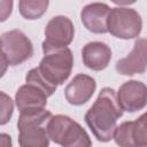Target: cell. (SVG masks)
<instances>
[{
    "label": "cell",
    "instance_id": "cell-12",
    "mask_svg": "<svg viewBox=\"0 0 147 147\" xmlns=\"http://www.w3.org/2000/svg\"><path fill=\"white\" fill-rule=\"evenodd\" d=\"M48 94L38 85L26 83L22 85L15 94V103L20 111L44 109L47 105Z\"/></svg>",
    "mask_w": 147,
    "mask_h": 147
},
{
    "label": "cell",
    "instance_id": "cell-15",
    "mask_svg": "<svg viewBox=\"0 0 147 147\" xmlns=\"http://www.w3.org/2000/svg\"><path fill=\"white\" fill-rule=\"evenodd\" d=\"M114 140L119 147H134L133 121H126L119 124L115 130Z\"/></svg>",
    "mask_w": 147,
    "mask_h": 147
},
{
    "label": "cell",
    "instance_id": "cell-1",
    "mask_svg": "<svg viewBox=\"0 0 147 147\" xmlns=\"http://www.w3.org/2000/svg\"><path fill=\"white\" fill-rule=\"evenodd\" d=\"M122 115L123 109L118 103L117 93L111 87H105L86 111L85 122L99 141L108 142L114 139L117 121Z\"/></svg>",
    "mask_w": 147,
    "mask_h": 147
},
{
    "label": "cell",
    "instance_id": "cell-19",
    "mask_svg": "<svg viewBox=\"0 0 147 147\" xmlns=\"http://www.w3.org/2000/svg\"><path fill=\"white\" fill-rule=\"evenodd\" d=\"M0 8H1V10H0V13H1V22H3L11 14L13 1H0Z\"/></svg>",
    "mask_w": 147,
    "mask_h": 147
},
{
    "label": "cell",
    "instance_id": "cell-9",
    "mask_svg": "<svg viewBox=\"0 0 147 147\" xmlns=\"http://www.w3.org/2000/svg\"><path fill=\"white\" fill-rule=\"evenodd\" d=\"M117 100L123 111L136 113L147 106V86L139 80L125 82L117 92Z\"/></svg>",
    "mask_w": 147,
    "mask_h": 147
},
{
    "label": "cell",
    "instance_id": "cell-11",
    "mask_svg": "<svg viewBox=\"0 0 147 147\" xmlns=\"http://www.w3.org/2000/svg\"><path fill=\"white\" fill-rule=\"evenodd\" d=\"M111 8L103 2H92L86 5L80 11V21L83 25L93 33L108 32L107 23Z\"/></svg>",
    "mask_w": 147,
    "mask_h": 147
},
{
    "label": "cell",
    "instance_id": "cell-16",
    "mask_svg": "<svg viewBox=\"0 0 147 147\" xmlns=\"http://www.w3.org/2000/svg\"><path fill=\"white\" fill-rule=\"evenodd\" d=\"M134 147H147V111L133 121Z\"/></svg>",
    "mask_w": 147,
    "mask_h": 147
},
{
    "label": "cell",
    "instance_id": "cell-8",
    "mask_svg": "<svg viewBox=\"0 0 147 147\" xmlns=\"http://www.w3.org/2000/svg\"><path fill=\"white\" fill-rule=\"evenodd\" d=\"M115 69L123 76L144 74L147 69V38H138L132 51L116 62Z\"/></svg>",
    "mask_w": 147,
    "mask_h": 147
},
{
    "label": "cell",
    "instance_id": "cell-3",
    "mask_svg": "<svg viewBox=\"0 0 147 147\" xmlns=\"http://www.w3.org/2000/svg\"><path fill=\"white\" fill-rule=\"evenodd\" d=\"M48 137L62 147H92V141L83 126L67 115H55L47 125Z\"/></svg>",
    "mask_w": 147,
    "mask_h": 147
},
{
    "label": "cell",
    "instance_id": "cell-6",
    "mask_svg": "<svg viewBox=\"0 0 147 147\" xmlns=\"http://www.w3.org/2000/svg\"><path fill=\"white\" fill-rule=\"evenodd\" d=\"M107 28L108 32L114 37L129 40L140 34L142 30V20L136 9L119 6L111 8Z\"/></svg>",
    "mask_w": 147,
    "mask_h": 147
},
{
    "label": "cell",
    "instance_id": "cell-13",
    "mask_svg": "<svg viewBox=\"0 0 147 147\" xmlns=\"http://www.w3.org/2000/svg\"><path fill=\"white\" fill-rule=\"evenodd\" d=\"M82 59L86 68L94 71H101L108 67L111 60V49L105 42L91 41L83 47Z\"/></svg>",
    "mask_w": 147,
    "mask_h": 147
},
{
    "label": "cell",
    "instance_id": "cell-14",
    "mask_svg": "<svg viewBox=\"0 0 147 147\" xmlns=\"http://www.w3.org/2000/svg\"><path fill=\"white\" fill-rule=\"evenodd\" d=\"M48 3L47 0H21L18 2V8L21 15L25 20H38L46 13Z\"/></svg>",
    "mask_w": 147,
    "mask_h": 147
},
{
    "label": "cell",
    "instance_id": "cell-5",
    "mask_svg": "<svg viewBox=\"0 0 147 147\" xmlns=\"http://www.w3.org/2000/svg\"><path fill=\"white\" fill-rule=\"evenodd\" d=\"M1 64L2 75L6 67L20 65L32 57L33 45L29 37L21 30H10L1 34Z\"/></svg>",
    "mask_w": 147,
    "mask_h": 147
},
{
    "label": "cell",
    "instance_id": "cell-18",
    "mask_svg": "<svg viewBox=\"0 0 147 147\" xmlns=\"http://www.w3.org/2000/svg\"><path fill=\"white\" fill-rule=\"evenodd\" d=\"M25 82H26V83H33V84L38 85L39 87H41V88L48 94V96H51V95L55 92V90H56V87H54V86H52L51 84H48V83L41 77V75L39 74V71H38L37 68L31 69V70L26 74Z\"/></svg>",
    "mask_w": 147,
    "mask_h": 147
},
{
    "label": "cell",
    "instance_id": "cell-7",
    "mask_svg": "<svg viewBox=\"0 0 147 147\" xmlns=\"http://www.w3.org/2000/svg\"><path fill=\"white\" fill-rule=\"evenodd\" d=\"M75 36V26L71 20L63 15L52 17L45 28V40L42 41V52H52L67 48Z\"/></svg>",
    "mask_w": 147,
    "mask_h": 147
},
{
    "label": "cell",
    "instance_id": "cell-17",
    "mask_svg": "<svg viewBox=\"0 0 147 147\" xmlns=\"http://www.w3.org/2000/svg\"><path fill=\"white\" fill-rule=\"evenodd\" d=\"M0 124L5 125L11 118L14 111V102L5 92L0 93Z\"/></svg>",
    "mask_w": 147,
    "mask_h": 147
},
{
    "label": "cell",
    "instance_id": "cell-10",
    "mask_svg": "<svg viewBox=\"0 0 147 147\" xmlns=\"http://www.w3.org/2000/svg\"><path fill=\"white\" fill-rule=\"evenodd\" d=\"M95 88L96 83L93 77L85 74H78L65 86L64 96L70 105L82 106L92 98Z\"/></svg>",
    "mask_w": 147,
    "mask_h": 147
},
{
    "label": "cell",
    "instance_id": "cell-2",
    "mask_svg": "<svg viewBox=\"0 0 147 147\" xmlns=\"http://www.w3.org/2000/svg\"><path fill=\"white\" fill-rule=\"evenodd\" d=\"M53 117L49 110L32 109L20 111L17 121L20 147H48L47 125Z\"/></svg>",
    "mask_w": 147,
    "mask_h": 147
},
{
    "label": "cell",
    "instance_id": "cell-4",
    "mask_svg": "<svg viewBox=\"0 0 147 147\" xmlns=\"http://www.w3.org/2000/svg\"><path fill=\"white\" fill-rule=\"evenodd\" d=\"M74 67V55L70 48H62L44 53L37 67L41 77L52 86L62 85L70 76Z\"/></svg>",
    "mask_w": 147,
    "mask_h": 147
},
{
    "label": "cell",
    "instance_id": "cell-20",
    "mask_svg": "<svg viewBox=\"0 0 147 147\" xmlns=\"http://www.w3.org/2000/svg\"><path fill=\"white\" fill-rule=\"evenodd\" d=\"M0 144H1V147H13L11 138L7 133H1L0 134Z\"/></svg>",
    "mask_w": 147,
    "mask_h": 147
}]
</instances>
